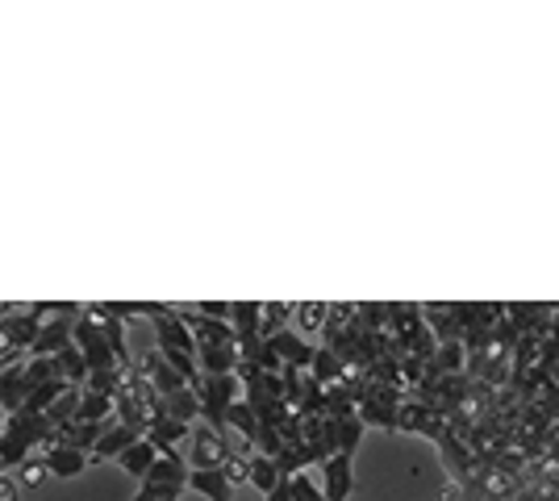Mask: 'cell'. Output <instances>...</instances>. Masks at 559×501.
<instances>
[{
    "label": "cell",
    "instance_id": "cell-6",
    "mask_svg": "<svg viewBox=\"0 0 559 501\" xmlns=\"http://www.w3.org/2000/svg\"><path fill=\"white\" fill-rule=\"evenodd\" d=\"M71 347L84 356L88 363V377H100V372H117V359L109 351V343H105V334H100V322H96L93 306H84L80 318H75V326H71Z\"/></svg>",
    "mask_w": 559,
    "mask_h": 501
},
{
    "label": "cell",
    "instance_id": "cell-8",
    "mask_svg": "<svg viewBox=\"0 0 559 501\" xmlns=\"http://www.w3.org/2000/svg\"><path fill=\"white\" fill-rule=\"evenodd\" d=\"M267 343V351L280 359V368H297V372H309V363H313V343L309 338H301V334L293 331V326H284L280 334H272V338H263Z\"/></svg>",
    "mask_w": 559,
    "mask_h": 501
},
{
    "label": "cell",
    "instance_id": "cell-12",
    "mask_svg": "<svg viewBox=\"0 0 559 501\" xmlns=\"http://www.w3.org/2000/svg\"><path fill=\"white\" fill-rule=\"evenodd\" d=\"M313 464H322V452L313 448V443H288L284 452L276 455V468L280 477H297V473H305V468H313Z\"/></svg>",
    "mask_w": 559,
    "mask_h": 501
},
{
    "label": "cell",
    "instance_id": "cell-21",
    "mask_svg": "<svg viewBox=\"0 0 559 501\" xmlns=\"http://www.w3.org/2000/svg\"><path fill=\"white\" fill-rule=\"evenodd\" d=\"M68 389L71 384H63V381H47V384H38V389H29V397L22 402V414H47Z\"/></svg>",
    "mask_w": 559,
    "mask_h": 501
},
{
    "label": "cell",
    "instance_id": "cell-26",
    "mask_svg": "<svg viewBox=\"0 0 559 501\" xmlns=\"http://www.w3.org/2000/svg\"><path fill=\"white\" fill-rule=\"evenodd\" d=\"M288 493H293V501H326V498H322V485H313V477H309V473L288 477Z\"/></svg>",
    "mask_w": 559,
    "mask_h": 501
},
{
    "label": "cell",
    "instance_id": "cell-30",
    "mask_svg": "<svg viewBox=\"0 0 559 501\" xmlns=\"http://www.w3.org/2000/svg\"><path fill=\"white\" fill-rule=\"evenodd\" d=\"M547 334H556V338H559V306H551V322H547Z\"/></svg>",
    "mask_w": 559,
    "mask_h": 501
},
{
    "label": "cell",
    "instance_id": "cell-14",
    "mask_svg": "<svg viewBox=\"0 0 559 501\" xmlns=\"http://www.w3.org/2000/svg\"><path fill=\"white\" fill-rule=\"evenodd\" d=\"M50 363H55V377L63 384H71V389H84V384H88V363H84V356H80L71 343L63 351H55Z\"/></svg>",
    "mask_w": 559,
    "mask_h": 501
},
{
    "label": "cell",
    "instance_id": "cell-1",
    "mask_svg": "<svg viewBox=\"0 0 559 501\" xmlns=\"http://www.w3.org/2000/svg\"><path fill=\"white\" fill-rule=\"evenodd\" d=\"M384 334H389V343L401 356L421 359V363L439 347L430 326H426V318H421V306H414V301H384Z\"/></svg>",
    "mask_w": 559,
    "mask_h": 501
},
{
    "label": "cell",
    "instance_id": "cell-29",
    "mask_svg": "<svg viewBox=\"0 0 559 501\" xmlns=\"http://www.w3.org/2000/svg\"><path fill=\"white\" fill-rule=\"evenodd\" d=\"M267 501H293V493H288V477L280 480L276 489H272V493H267Z\"/></svg>",
    "mask_w": 559,
    "mask_h": 501
},
{
    "label": "cell",
    "instance_id": "cell-18",
    "mask_svg": "<svg viewBox=\"0 0 559 501\" xmlns=\"http://www.w3.org/2000/svg\"><path fill=\"white\" fill-rule=\"evenodd\" d=\"M280 480H284V477H280V468H276V460H272V455H259L255 452L251 460H247V485H255L263 498L276 489Z\"/></svg>",
    "mask_w": 559,
    "mask_h": 501
},
{
    "label": "cell",
    "instance_id": "cell-17",
    "mask_svg": "<svg viewBox=\"0 0 559 501\" xmlns=\"http://www.w3.org/2000/svg\"><path fill=\"white\" fill-rule=\"evenodd\" d=\"M309 377L322 384V389H334V384L347 381V368H343V359L326 351V347H318L313 351V363H309Z\"/></svg>",
    "mask_w": 559,
    "mask_h": 501
},
{
    "label": "cell",
    "instance_id": "cell-3",
    "mask_svg": "<svg viewBox=\"0 0 559 501\" xmlns=\"http://www.w3.org/2000/svg\"><path fill=\"white\" fill-rule=\"evenodd\" d=\"M359 377V372H355ZM405 389H393V384H372L359 377V389H355V418L368 427H380V430H396L401 422V406H405Z\"/></svg>",
    "mask_w": 559,
    "mask_h": 501
},
{
    "label": "cell",
    "instance_id": "cell-7",
    "mask_svg": "<svg viewBox=\"0 0 559 501\" xmlns=\"http://www.w3.org/2000/svg\"><path fill=\"white\" fill-rule=\"evenodd\" d=\"M188 448H192V452H188L185 460L192 473H210V468H222V464L230 460V443H226L217 430L205 427V422H192V430H188Z\"/></svg>",
    "mask_w": 559,
    "mask_h": 501
},
{
    "label": "cell",
    "instance_id": "cell-5",
    "mask_svg": "<svg viewBox=\"0 0 559 501\" xmlns=\"http://www.w3.org/2000/svg\"><path fill=\"white\" fill-rule=\"evenodd\" d=\"M242 397V384H238V377H201V384H197V402H201V422L210 430H217L222 439L230 434L226 430V414H230V406Z\"/></svg>",
    "mask_w": 559,
    "mask_h": 501
},
{
    "label": "cell",
    "instance_id": "cell-27",
    "mask_svg": "<svg viewBox=\"0 0 559 501\" xmlns=\"http://www.w3.org/2000/svg\"><path fill=\"white\" fill-rule=\"evenodd\" d=\"M192 310L205 313V318H217V322H230V301H197Z\"/></svg>",
    "mask_w": 559,
    "mask_h": 501
},
{
    "label": "cell",
    "instance_id": "cell-4",
    "mask_svg": "<svg viewBox=\"0 0 559 501\" xmlns=\"http://www.w3.org/2000/svg\"><path fill=\"white\" fill-rule=\"evenodd\" d=\"M188 489V460L185 452L159 455L151 464V473L142 477L134 501H180V493Z\"/></svg>",
    "mask_w": 559,
    "mask_h": 501
},
{
    "label": "cell",
    "instance_id": "cell-10",
    "mask_svg": "<svg viewBox=\"0 0 559 501\" xmlns=\"http://www.w3.org/2000/svg\"><path fill=\"white\" fill-rule=\"evenodd\" d=\"M188 430H192V427H185V422H171L167 414H155L142 439H146V443H151L159 455H171V452H180V443L188 439Z\"/></svg>",
    "mask_w": 559,
    "mask_h": 501
},
{
    "label": "cell",
    "instance_id": "cell-24",
    "mask_svg": "<svg viewBox=\"0 0 559 501\" xmlns=\"http://www.w3.org/2000/svg\"><path fill=\"white\" fill-rule=\"evenodd\" d=\"M47 460L43 455H29V460H22L17 468H13V480H17V489H38L43 480H47Z\"/></svg>",
    "mask_w": 559,
    "mask_h": 501
},
{
    "label": "cell",
    "instance_id": "cell-11",
    "mask_svg": "<svg viewBox=\"0 0 559 501\" xmlns=\"http://www.w3.org/2000/svg\"><path fill=\"white\" fill-rule=\"evenodd\" d=\"M142 439V430L134 427H121V422H109V427L100 430V439H96V448H93V464H100V460H117V455L126 452V448H134Z\"/></svg>",
    "mask_w": 559,
    "mask_h": 501
},
{
    "label": "cell",
    "instance_id": "cell-2",
    "mask_svg": "<svg viewBox=\"0 0 559 501\" xmlns=\"http://www.w3.org/2000/svg\"><path fill=\"white\" fill-rule=\"evenodd\" d=\"M55 427L47 422V414H9L4 430H0V468H17L22 460H29L34 452H47Z\"/></svg>",
    "mask_w": 559,
    "mask_h": 501
},
{
    "label": "cell",
    "instance_id": "cell-28",
    "mask_svg": "<svg viewBox=\"0 0 559 501\" xmlns=\"http://www.w3.org/2000/svg\"><path fill=\"white\" fill-rule=\"evenodd\" d=\"M0 501H22V489L9 473H0Z\"/></svg>",
    "mask_w": 559,
    "mask_h": 501
},
{
    "label": "cell",
    "instance_id": "cell-15",
    "mask_svg": "<svg viewBox=\"0 0 559 501\" xmlns=\"http://www.w3.org/2000/svg\"><path fill=\"white\" fill-rule=\"evenodd\" d=\"M43 460H47V473L50 477H80L84 468H93V460L84 452H71V448H47L43 452Z\"/></svg>",
    "mask_w": 559,
    "mask_h": 501
},
{
    "label": "cell",
    "instance_id": "cell-16",
    "mask_svg": "<svg viewBox=\"0 0 559 501\" xmlns=\"http://www.w3.org/2000/svg\"><path fill=\"white\" fill-rule=\"evenodd\" d=\"M25 397H29V384H25L22 359H17L13 368H4V372H0V409H4V414H17Z\"/></svg>",
    "mask_w": 559,
    "mask_h": 501
},
{
    "label": "cell",
    "instance_id": "cell-20",
    "mask_svg": "<svg viewBox=\"0 0 559 501\" xmlns=\"http://www.w3.org/2000/svg\"><path fill=\"white\" fill-rule=\"evenodd\" d=\"M155 460H159V452H155V448H151V443H146V439H139V443H134V448H126V452L117 455V464H121V468H126V473H130V477H134V480H142V477H146V473H151V464H155Z\"/></svg>",
    "mask_w": 559,
    "mask_h": 501
},
{
    "label": "cell",
    "instance_id": "cell-23",
    "mask_svg": "<svg viewBox=\"0 0 559 501\" xmlns=\"http://www.w3.org/2000/svg\"><path fill=\"white\" fill-rule=\"evenodd\" d=\"M288 318H293V301H272V306H263V318H259V334L263 338H272L288 326Z\"/></svg>",
    "mask_w": 559,
    "mask_h": 501
},
{
    "label": "cell",
    "instance_id": "cell-13",
    "mask_svg": "<svg viewBox=\"0 0 559 501\" xmlns=\"http://www.w3.org/2000/svg\"><path fill=\"white\" fill-rule=\"evenodd\" d=\"M188 489H197L201 498L210 501H234V485L222 468H210V473H192L188 468Z\"/></svg>",
    "mask_w": 559,
    "mask_h": 501
},
{
    "label": "cell",
    "instance_id": "cell-19",
    "mask_svg": "<svg viewBox=\"0 0 559 501\" xmlns=\"http://www.w3.org/2000/svg\"><path fill=\"white\" fill-rule=\"evenodd\" d=\"M114 418V397H100V393H80V409L71 422H96V427H109Z\"/></svg>",
    "mask_w": 559,
    "mask_h": 501
},
{
    "label": "cell",
    "instance_id": "cell-9",
    "mask_svg": "<svg viewBox=\"0 0 559 501\" xmlns=\"http://www.w3.org/2000/svg\"><path fill=\"white\" fill-rule=\"evenodd\" d=\"M318 468H322V498H326V501H347L350 485H355V455L334 452V455H326Z\"/></svg>",
    "mask_w": 559,
    "mask_h": 501
},
{
    "label": "cell",
    "instance_id": "cell-25",
    "mask_svg": "<svg viewBox=\"0 0 559 501\" xmlns=\"http://www.w3.org/2000/svg\"><path fill=\"white\" fill-rule=\"evenodd\" d=\"M80 393H84V389H68V393H63V397L47 409L50 427H68L71 418H75V409H80Z\"/></svg>",
    "mask_w": 559,
    "mask_h": 501
},
{
    "label": "cell",
    "instance_id": "cell-22",
    "mask_svg": "<svg viewBox=\"0 0 559 501\" xmlns=\"http://www.w3.org/2000/svg\"><path fill=\"white\" fill-rule=\"evenodd\" d=\"M326 313H330V301H318V306H313V301H301V306H297V301H293V318H297V326H301V338L305 334H313V331H322V322H326Z\"/></svg>",
    "mask_w": 559,
    "mask_h": 501
},
{
    "label": "cell",
    "instance_id": "cell-31",
    "mask_svg": "<svg viewBox=\"0 0 559 501\" xmlns=\"http://www.w3.org/2000/svg\"><path fill=\"white\" fill-rule=\"evenodd\" d=\"M4 418H9V414H4V409H0V430H4Z\"/></svg>",
    "mask_w": 559,
    "mask_h": 501
}]
</instances>
